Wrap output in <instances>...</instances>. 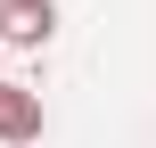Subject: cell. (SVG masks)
Masks as SVG:
<instances>
[{"label": "cell", "mask_w": 156, "mask_h": 148, "mask_svg": "<svg viewBox=\"0 0 156 148\" xmlns=\"http://www.w3.org/2000/svg\"><path fill=\"white\" fill-rule=\"evenodd\" d=\"M0 140H8V148L41 140V91H25V82H0Z\"/></svg>", "instance_id": "obj_2"}, {"label": "cell", "mask_w": 156, "mask_h": 148, "mask_svg": "<svg viewBox=\"0 0 156 148\" xmlns=\"http://www.w3.org/2000/svg\"><path fill=\"white\" fill-rule=\"evenodd\" d=\"M49 33H58V8H49V0H0V41L41 49Z\"/></svg>", "instance_id": "obj_1"}]
</instances>
